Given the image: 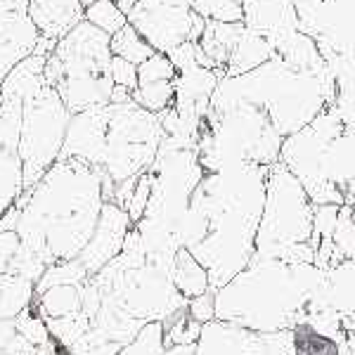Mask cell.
<instances>
[{"mask_svg":"<svg viewBox=\"0 0 355 355\" xmlns=\"http://www.w3.org/2000/svg\"><path fill=\"white\" fill-rule=\"evenodd\" d=\"M268 168L242 164L204 173L180 225V244L204 266L211 291L227 284L256 254Z\"/></svg>","mask_w":355,"mask_h":355,"instance_id":"cell-1","label":"cell"},{"mask_svg":"<svg viewBox=\"0 0 355 355\" xmlns=\"http://www.w3.org/2000/svg\"><path fill=\"white\" fill-rule=\"evenodd\" d=\"M105 206V175L76 159H57L41 180L0 218V232H17L21 246L45 266L78 259Z\"/></svg>","mask_w":355,"mask_h":355,"instance_id":"cell-2","label":"cell"},{"mask_svg":"<svg viewBox=\"0 0 355 355\" xmlns=\"http://www.w3.org/2000/svg\"><path fill=\"white\" fill-rule=\"evenodd\" d=\"M313 263L254 256L249 266L214 291L216 320L249 331L294 329L322 279Z\"/></svg>","mask_w":355,"mask_h":355,"instance_id":"cell-3","label":"cell"},{"mask_svg":"<svg viewBox=\"0 0 355 355\" xmlns=\"http://www.w3.org/2000/svg\"><path fill=\"white\" fill-rule=\"evenodd\" d=\"M110 36L88 21L76 24L55 43L45 62V83L53 85L71 114L110 105L114 83L110 78Z\"/></svg>","mask_w":355,"mask_h":355,"instance_id":"cell-4","label":"cell"},{"mask_svg":"<svg viewBox=\"0 0 355 355\" xmlns=\"http://www.w3.org/2000/svg\"><path fill=\"white\" fill-rule=\"evenodd\" d=\"M313 214L315 204L301 182L275 164L268 168L266 202L256 230V254L261 259H277L284 263H313Z\"/></svg>","mask_w":355,"mask_h":355,"instance_id":"cell-5","label":"cell"},{"mask_svg":"<svg viewBox=\"0 0 355 355\" xmlns=\"http://www.w3.org/2000/svg\"><path fill=\"white\" fill-rule=\"evenodd\" d=\"M284 137L256 107L237 105L225 112H209L197 140V159L204 173H218L242 164L270 168L279 162Z\"/></svg>","mask_w":355,"mask_h":355,"instance_id":"cell-6","label":"cell"},{"mask_svg":"<svg viewBox=\"0 0 355 355\" xmlns=\"http://www.w3.org/2000/svg\"><path fill=\"white\" fill-rule=\"evenodd\" d=\"M162 142L164 128L157 114L145 112L133 100L110 105V123L100 162V171L105 175V202H110L114 187L135 180L152 168Z\"/></svg>","mask_w":355,"mask_h":355,"instance_id":"cell-7","label":"cell"},{"mask_svg":"<svg viewBox=\"0 0 355 355\" xmlns=\"http://www.w3.org/2000/svg\"><path fill=\"white\" fill-rule=\"evenodd\" d=\"M71 112L53 85L43 83L36 95L24 102L17 157L24 173V192L31 190L45 171L60 159Z\"/></svg>","mask_w":355,"mask_h":355,"instance_id":"cell-8","label":"cell"},{"mask_svg":"<svg viewBox=\"0 0 355 355\" xmlns=\"http://www.w3.org/2000/svg\"><path fill=\"white\" fill-rule=\"evenodd\" d=\"M128 24L154 53L168 55L182 43H197L206 21L194 12L192 0H135Z\"/></svg>","mask_w":355,"mask_h":355,"instance_id":"cell-9","label":"cell"},{"mask_svg":"<svg viewBox=\"0 0 355 355\" xmlns=\"http://www.w3.org/2000/svg\"><path fill=\"white\" fill-rule=\"evenodd\" d=\"M130 227H133V220L128 218V214H125L121 206L105 202L93 237H90V242L85 244V249L76 259L81 263V268L88 277L97 275L107 263L114 261L119 254H121L123 242H125V237H128Z\"/></svg>","mask_w":355,"mask_h":355,"instance_id":"cell-10","label":"cell"},{"mask_svg":"<svg viewBox=\"0 0 355 355\" xmlns=\"http://www.w3.org/2000/svg\"><path fill=\"white\" fill-rule=\"evenodd\" d=\"M107 123H110V105L90 107V110L71 114L60 159H76V162L100 168Z\"/></svg>","mask_w":355,"mask_h":355,"instance_id":"cell-11","label":"cell"},{"mask_svg":"<svg viewBox=\"0 0 355 355\" xmlns=\"http://www.w3.org/2000/svg\"><path fill=\"white\" fill-rule=\"evenodd\" d=\"M194 355H259V331L211 320L202 324Z\"/></svg>","mask_w":355,"mask_h":355,"instance_id":"cell-12","label":"cell"},{"mask_svg":"<svg viewBox=\"0 0 355 355\" xmlns=\"http://www.w3.org/2000/svg\"><path fill=\"white\" fill-rule=\"evenodd\" d=\"M26 15L41 38L57 43L83 21V5L81 0H28Z\"/></svg>","mask_w":355,"mask_h":355,"instance_id":"cell-13","label":"cell"},{"mask_svg":"<svg viewBox=\"0 0 355 355\" xmlns=\"http://www.w3.org/2000/svg\"><path fill=\"white\" fill-rule=\"evenodd\" d=\"M28 0H0V48H17L31 55L41 43V33L26 15Z\"/></svg>","mask_w":355,"mask_h":355,"instance_id":"cell-14","label":"cell"},{"mask_svg":"<svg viewBox=\"0 0 355 355\" xmlns=\"http://www.w3.org/2000/svg\"><path fill=\"white\" fill-rule=\"evenodd\" d=\"M272 57H275L272 43L266 36H261V33L244 26L230 57H227V64L223 69V73L225 76H242V73H249L254 69H259L261 64H266V62H270Z\"/></svg>","mask_w":355,"mask_h":355,"instance_id":"cell-15","label":"cell"},{"mask_svg":"<svg viewBox=\"0 0 355 355\" xmlns=\"http://www.w3.org/2000/svg\"><path fill=\"white\" fill-rule=\"evenodd\" d=\"M83 303V282L81 284H57L33 296V311L43 320H57L67 315L81 313Z\"/></svg>","mask_w":355,"mask_h":355,"instance_id":"cell-16","label":"cell"},{"mask_svg":"<svg viewBox=\"0 0 355 355\" xmlns=\"http://www.w3.org/2000/svg\"><path fill=\"white\" fill-rule=\"evenodd\" d=\"M244 24H223V21H206L202 38H199V50L206 57L214 69L223 71L227 64L234 43H237L239 33H242Z\"/></svg>","mask_w":355,"mask_h":355,"instance_id":"cell-17","label":"cell"},{"mask_svg":"<svg viewBox=\"0 0 355 355\" xmlns=\"http://www.w3.org/2000/svg\"><path fill=\"white\" fill-rule=\"evenodd\" d=\"M171 279H173L178 294L182 299H197V296L206 294L211 291L209 287V275H206L204 266L199 263L190 251L180 249L175 254V261H173V270H171Z\"/></svg>","mask_w":355,"mask_h":355,"instance_id":"cell-18","label":"cell"},{"mask_svg":"<svg viewBox=\"0 0 355 355\" xmlns=\"http://www.w3.org/2000/svg\"><path fill=\"white\" fill-rule=\"evenodd\" d=\"M36 284L19 275H5L0 279V320H15L33 306Z\"/></svg>","mask_w":355,"mask_h":355,"instance_id":"cell-19","label":"cell"},{"mask_svg":"<svg viewBox=\"0 0 355 355\" xmlns=\"http://www.w3.org/2000/svg\"><path fill=\"white\" fill-rule=\"evenodd\" d=\"M24 194V173L17 152L0 150V218Z\"/></svg>","mask_w":355,"mask_h":355,"instance_id":"cell-20","label":"cell"},{"mask_svg":"<svg viewBox=\"0 0 355 355\" xmlns=\"http://www.w3.org/2000/svg\"><path fill=\"white\" fill-rule=\"evenodd\" d=\"M110 48H112V57L125 60L135 67H140L147 57L154 55V50L147 45L145 38H142L130 24H125L121 31L114 33V36L110 38Z\"/></svg>","mask_w":355,"mask_h":355,"instance_id":"cell-21","label":"cell"},{"mask_svg":"<svg viewBox=\"0 0 355 355\" xmlns=\"http://www.w3.org/2000/svg\"><path fill=\"white\" fill-rule=\"evenodd\" d=\"M43 322L50 331V339L60 348H64V351L76 346L90 329V318L83 313L67 315V318H57V320H43Z\"/></svg>","mask_w":355,"mask_h":355,"instance_id":"cell-22","label":"cell"},{"mask_svg":"<svg viewBox=\"0 0 355 355\" xmlns=\"http://www.w3.org/2000/svg\"><path fill=\"white\" fill-rule=\"evenodd\" d=\"M130 100L135 102L137 107H142L145 112L150 114H164L166 110L173 107L175 100V88L173 81H159V83H140L133 90Z\"/></svg>","mask_w":355,"mask_h":355,"instance_id":"cell-23","label":"cell"},{"mask_svg":"<svg viewBox=\"0 0 355 355\" xmlns=\"http://www.w3.org/2000/svg\"><path fill=\"white\" fill-rule=\"evenodd\" d=\"M83 21H88L90 26L112 38L114 33L128 24V17L121 12L116 0H95L90 8L83 10Z\"/></svg>","mask_w":355,"mask_h":355,"instance_id":"cell-24","label":"cell"},{"mask_svg":"<svg viewBox=\"0 0 355 355\" xmlns=\"http://www.w3.org/2000/svg\"><path fill=\"white\" fill-rule=\"evenodd\" d=\"M164 327V343L166 348H173V346H194L199 339V331H202V324L197 320L190 318V313L180 311L175 315H171L168 320L162 322Z\"/></svg>","mask_w":355,"mask_h":355,"instance_id":"cell-25","label":"cell"},{"mask_svg":"<svg viewBox=\"0 0 355 355\" xmlns=\"http://www.w3.org/2000/svg\"><path fill=\"white\" fill-rule=\"evenodd\" d=\"M192 8L204 21L242 24L244 0H192Z\"/></svg>","mask_w":355,"mask_h":355,"instance_id":"cell-26","label":"cell"},{"mask_svg":"<svg viewBox=\"0 0 355 355\" xmlns=\"http://www.w3.org/2000/svg\"><path fill=\"white\" fill-rule=\"evenodd\" d=\"M21 112H24L21 102L0 97V150L17 152L21 130Z\"/></svg>","mask_w":355,"mask_h":355,"instance_id":"cell-27","label":"cell"},{"mask_svg":"<svg viewBox=\"0 0 355 355\" xmlns=\"http://www.w3.org/2000/svg\"><path fill=\"white\" fill-rule=\"evenodd\" d=\"M164 327L162 322H147L137 331L133 341H128L116 355H164Z\"/></svg>","mask_w":355,"mask_h":355,"instance_id":"cell-28","label":"cell"},{"mask_svg":"<svg viewBox=\"0 0 355 355\" xmlns=\"http://www.w3.org/2000/svg\"><path fill=\"white\" fill-rule=\"evenodd\" d=\"M15 327L28 343H31L33 348H45V346H50V343H53V339H50V331H48V327H45V322H43V318H38V313L33 311V308H28V311H24L21 315H17Z\"/></svg>","mask_w":355,"mask_h":355,"instance_id":"cell-29","label":"cell"},{"mask_svg":"<svg viewBox=\"0 0 355 355\" xmlns=\"http://www.w3.org/2000/svg\"><path fill=\"white\" fill-rule=\"evenodd\" d=\"M175 67L168 60V55L154 53L147 57L140 67H137V85L140 83H159V81H173L175 78Z\"/></svg>","mask_w":355,"mask_h":355,"instance_id":"cell-30","label":"cell"},{"mask_svg":"<svg viewBox=\"0 0 355 355\" xmlns=\"http://www.w3.org/2000/svg\"><path fill=\"white\" fill-rule=\"evenodd\" d=\"M150 194H152V173L145 171L142 175H137L133 192H130V197H128V204H125V209H123L125 214H128V218L133 220V225L145 216V209H147V204H150Z\"/></svg>","mask_w":355,"mask_h":355,"instance_id":"cell-31","label":"cell"},{"mask_svg":"<svg viewBox=\"0 0 355 355\" xmlns=\"http://www.w3.org/2000/svg\"><path fill=\"white\" fill-rule=\"evenodd\" d=\"M110 78H112L114 88L128 90V93L133 95V90L137 88V67L125 60H119V57H112Z\"/></svg>","mask_w":355,"mask_h":355,"instance_id":"cell-32","label":"cell"},{"mask_svg":"<svg viewBox=\"0 0 355 355\" xmlns=\"http://www.w3.org/2000/svg\"><path fill=\"white\" fill-rule=\"evenodd\" d=\"M187 313L192 320H197L199 324H206L211 320H216V308H214V291H206V294L197 296V299L187 301Z\"/></svg>","mask_w":355,"mask_h":355,"instance_id":"cell-33","label":"cell"},{"mask_svg":"<svg viewBox=\"0 0 355 355\" xmlns=\"http://www.w3.org/2000/svg\"><path fill=\"white\" fill-rule=\"evenodd\" d=\"M19 237L17 232H0V279L10 272V263H12L15 254L19 251Z\"/></svg>","mask_w":355,"mask_h":355,"instance_id":"cell-34","label":"cell"},{"mask_svg":"<svg viewBox=\"0 0 355 355\" xmlns=\"http://www.w3.org/2000/svg\"><path fill=\"white\" fill-rule=\"evenodd\" d=\"M17 334L15 320H0V355H8V348Z\"/></svg>","mask_w":355,"mask_h":355,"instance_id":"cell-35","label":"cell"},{"mask_svg":"<svg viewBox=\"0 0 355 355\" xmlns=\"http://www.w3.org/2000/svg\"><path fill=\"white\" fill-rule=\"evenodd\" d=\"M164 355H194V346H173V348H166Z\"/></svg>","mask_w":355,"mask_h":355,"instance_id":"cell-36","label":"cell"},{"mask_svg":"<svg viewBox=\"0 0 355 355\" xmlns=\"http://www.w3.org/2000/svg\"><path fill=\"white\" fill-rule=\"evenodd\" d=\"M95 3V0H81V5H83V10L85 8H90V5H93Z\"/></svg>","mask_w":355,"mask_h":355,"instance_id":"cell-37","label":"cell"}]
</instances>
